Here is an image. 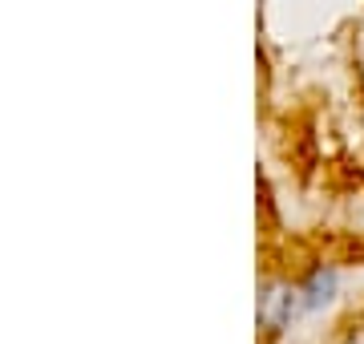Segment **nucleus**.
I'll list each match as a JSON object with an SVG mask.
<instances>
[{"mask_svg":"<svg viewBox=\"0 0 364 344\" xmlns=\"http://www.w3.org/2000/svg\"><path fill=\"white\" fill-rule=\"evenodd\" d=\"M340 344H364V324L360 328H352V332H344V340Z\"/></svg>","mask_w":364,"mask_h":344,"instance_id":"3","label":"nucleus"},{"mask_svg":"<svg viewBox=\"0 0 364 344\" xmlns=\"http://www.w3.org/2000/svg\"><path fill=\"white\" fill-rule=\"evenodd\" d=\"M299 308H304L299 304V288H291L287 279H267L259 288V328L267 336L284 332Z\"/></svg>","mask_w":364,"mask_h":344,"instance_id":"1","label":"nucleus"},{"mask_svg":"<svg viewBox=\"0 0 364 344\" xmlns=\"http://www.w3.org/2000/svg\"><path fill=\"white\" fill-rule=\"evenodd\" d=\"M332 296H336V272L332 267H312V276L304 279V288H299L304 312H316V308L332 304Z\"/></svg>","mask_w":364,"mask_h":344,"instance_id":"2","label":"nucleus"}]
</instances>
